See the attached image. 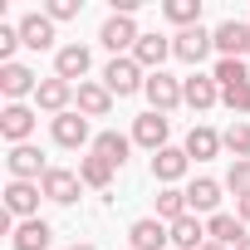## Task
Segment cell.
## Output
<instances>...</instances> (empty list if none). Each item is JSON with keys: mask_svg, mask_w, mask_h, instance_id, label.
Wrapping results in <instances>:
<instances>
[{"mask_svg": "<svg viewBox=\"0 0 250 250\" xmlns=\"http://www.w3.org/2000/svg\"><path fill=\"white\" fill-rule=\"evenodd\" d=\"M138 40H143V30H138V20H133V15H108V20L98 25V44H103L113 59L133 54V49H138Z\"/></svg>", "mask_w": 250, "mask_h": 250, "instance_id": "7a4b0ae2", "label": "cell"}, {"mask_svg": "<svg viewBox=\"0 0 250 250\" xmlns=\"http://www.w3.org/2000/svg\"><path fill=\"white\" fill-rule=\"evenodd\" d=\"M128 152H133V133H118V128L93 133V157H103L108 167H123V162H128Z\"/></svg>", "mask_w": 250, "mask_h": 250, "instance_id": "7402d4cb", "label": "cell"}, {"mask_svg": "<svg viewBox=\"0 0 250 250\" xmlns=\"http://www.w3.org/2000/svg\"><path fill=\"white\" fill-rule=\"evenodd\" d=\"M187 172H191V157H187V147H162V152H152V182H162V187H177Z\"/></svg>", "mask_w": 250, "mask_h": 250, "instance_id": "ac0fdd59", "label": "cell"}, {"mask_svg": "<svg viewBox=\"0 0 250 250\" xmlns=\"http://www.w3.org/2000/svg\"><path fill=\"white\" fill-rule=\"evenodd\" d=\"M40 196H44L40 182H5V211L15 221H35L40 216Z\"/></svg>", "mask_w": 250, "mask_h": 250, "instance_id": "5bb4252c", "label": "cell"}, {"mask_svg": "<svg viewBox=\"0 0 250 250\" xmlns=\"http://www.w3.org/2000/svg\"><path fill=\"white\" fill-rule=\"evenodd\" d=\"M187 157L191 162H211V157H221L226 152V143H221V133L216 128H206V123H191V133H187Z\"/></svg>", "mask_w": 250, "mask_h": 250, "instance_id": "603a6c76", "label": "cell"}, {"mask_svg": "<svg viewBox=\"0 0 250 250\" xmlns=\"http://www.w3.org/2000/svg\"><path fill=\"white\" fill-rule=\"evenodd\" d=\"M167 138H172V118H167V113H152V108H147V113L133 118V147L162 152V147H172Z\"/></svg>", "mask_w": 250, "mask_h": 250, "instance_id": "277c9868", "label": "cell"}, {"mask_svg": "<svg viewBox=\"0 0 250 250\" xmlns=\"http://www.w3.org/2000/svg\"><path fill=\"white\" fill-rule=\"evenodd\" d=\"M74 108H79L83 118H108V113H113V93H108L103 83L83 79V83H79V93H74Z\"/></svg>", "mask_w": 250, "mask_h": 250, "instance_id": "cb8c5ba5", "label": "cell"}, {"mask_svg": "<svg viewBox=\"0 0 250 250\" xmlns=\"http://www.w3.org/2000/svg\"><path fill=\"white\" fill-rule=\"evenodd\" d=\"M133 59H138L143 69L162 74V64L172 59V40H167V35H143V40H138V49H133Z\"/></svg>", "mask_w": 250, "mask_h": 250, "instance_id": "d4e9b609", "label": "cell"}, {"mask_svg": "<svg viewBox=\"0 0 250 250\" xmlns=\"http://www.w3.org/2000/svg\"><path fill=\"white\" fill-rule=\"evenodd\" d=\"M40 187H44V201H54V206H79V196H83V177L74 167H49Z\"/></svg>", "mask_w": 250, "mask_h": 250, "instance_id": "52a82bcc", "label": "cell"}, {"mask_svg": "<svg viewBox=\"0 0 250 250\" xmlns=\"http://www.w3.org/2000/svg\"><path fill=\"white\" fill-rule=\"evenodd\" d=\"M182 103H187L191 113H206V108L221 103V83H216L211 74H187V79H182Z\"/></svg>", "mask_w": 250, "mask_h": 250, "instance_id": "2e32d148", "label": "cell"}, {"mask_svg": "<svg viewBox=\"0 0 250 250\" xmlns=\"http://www.w3.org/2000/svg\"><path fill=\"white\" fill-rule=\"evenodd\" d=\"M113 98H133V93H143L147 88V74H143V64L133 59V54H123V59H108L103 64V79H98Z\"/></svg>", "mask_w": 250, "mask_h": 250, "instance_id": "6da1fadb", "label": "cell"}, {"mask_svg": "<svg viewBox=\"0 0 250 250\" xmlns=\"http://www.w3.org/2000/svg\"><path fill=\"white\" fill-rule=\"evenodd\" d=\"M235 250H250V235H245V240H240V245H235Z\"/></svg>", "mask_w": 250, "mask_h": 250, "instance_id": "f35d334b", "label": "cell"}, {"mask_svg": "<svg viewBox=\"0 0 250 250\" xmlns=\"http://www.w3.org/2000/svg\"><path fill=\"white\" fill-rule=\"evenodd\" d=\"M74 93H79V83H69V79L49 74V79H40V88H35V108H40V113H49V118H59V113H69V108H74Z\"/></svg>", "mask_w": 250, "mask_h": 250, "instance_id": "8992f818", "label": "cell"}, {"mask_svg": "<svg viewBox=\"0 0 250 250\" xmlns=\"http://www.w3.org/2000/svg\"><path fill=\"white\" fill-rule=\"evenodd\" d=\"M69 250H98V245H88V240H74V245H69Z\"/></svg>", "mask_w": 250, "mask_h": 250, "instance_id": "8d00e7d4", "label": "cell"}, {"mask_svg": "<svg viewBox=\"0 0 250 250\" xmlns=\"http://www.w3.org/2000/svg\"><path fill=\"white\" fill-rule=\"evenodd\" d=\"M211 40H216V54H221V59H245V54H250V20L226 15V20L211 30Z\"/></svg>", "mask_w": 250, "mask_h": 250, "instance_id": "5b68a950", "label": "cell"}, {"mask_svg": "<svg viewBox=\"0 0 250 250\" xmlns=\"http://www.w3.org/2000/svg\"><path fill=\"white\" fill-rule=\"evenodd\" d=\"M93 69V54H88V44H59V54H54V74L59 79H69V83H83V74Z\"/></svg>", "mask_w": 250, "mask_h": 250, "instance_id": "d6986e66", "label": "cell"}, {"mask_svg": "<svg viewBox=\"0 0 250 250\" xmlns=\"http://www.w3.org/2000/svg\"><path fill=\"white\" fill-rule=\"evenodd\" d=\"M113 172H118V167H108V162L93 157V152L79 157V177H83V187H93V191H103V196H108V187H113Z\"/></svg>", "mask_w": 250, "mask_h": 250, "instance_id": "4316f807", "label": "cell"}, {"mask_svg": "<svg viewBox=\"0 0 250 250\" xmlns=\"http://www.w3.org/2000/svg\"><path fill=\"white\" fill-rule=\"evenodd\" d=\"M162 20L177 25V35H182V30H196V25H201V0H167V5H162Z\"/></svg>", "mask_w": 250, "mask_h": 250, "instance_id": "484cf974", "label": "cell"}, {"mask_svg": "<svg viewBox=\"0 0 250 250\" xmlns=\"http://www.w3.org/2000/svg\"><path fill=\"white\" fill-rule=\"evenodd\" d=\"M128 250H172V226L157 216H138L128 226Z\"/></svg>", "mask_w": 250, "mask_h": 250, "instance_id": "30bf717a", "label": "cell"}, {"mask_svg": "<svg viewBox=\"0 0 250 250\" xmlns=\"http://www.w3.org/2000/svg\"><path fill=\"white\" fill-rule=\"evenodd\" d=\"M5 172H10V182H44L49 162H44V152H40L35 143H20V147H10Z\"/></svg>", "mask_w": 250, "mask_h": 250, "instance_id": "9c48e42d", "label": "cell"}, {"mask_svg": "<svg viewBox=\"0 0 250 250\" xmlns=\"http://www.w3.org/2000/svg\"><path fill=\"white\" fill-rule=\"evenodd\" d=\"M147 108L152 113H172V108H182V79H172L167 69L162 74H147Z\"/></svg>", "mask_w": 250, "mask_h": 250, "instance_id": "9a60e30c", "label": "cell"}, {"mask_svg": "<svg viewBox=\"0 0 250 250\" xmlns=\"http://www.w3.org/2000/svg\"><path fill=\"white\" fill-rule=\"evenodd\" d=\"M221 143H226V152H230V162H240V157H250V123H245V118H235L230 128L221 133Z\"/></svg>", "mask_w": 250, "mask_h": 250, "instance_id": "f546056e", "label": "cell"}, {"mask_svg": "<svg viewBox=\"0 0 250 250\" xmlns=\"http://www.w3.org/2000/svg\"><path fill=\"white\" fill-rule=\"evenodd\" d=\"M20 25H0V64H15V49H20Z\"/></svg>", "mask_w": 250, "mask_h": 250, "instance_id": "836d02e7", "label": "cell"}, {"mask_svg": "<svg viewBox=\"0 0 250 250\" xmlns=\"http://www.w3.org/2000/svg\"><path fill=\"white\" fill-rule=\"evenodd\" d=\"M245 235H250V226H245L240 216H230V211H216V216H206V240H216V245L235 250Z\"/></svg>", "mask_w": 250, "mask_h": 250, "instance_id": "ffe728a7", "label": "cell"}, {"mask_svg": "<svg viewBox=\"0 0 250 250\" xmlns=\"http://www.w3.org/2000/svg\"><path fill=\"white\" fill-rule=\"evenodd\" d=\"M226 191L250 196V157H240V162H230V167H226Z\"/></svg>", "mask_w": 250, "mask_h": 250, "instance_id": "1f68e13d", "label": "cell"}, {"mask_svg": "<svg viewBox=\"0 0 250 250\" xmlns=\"http://www.w3.org/2000/svg\"><path fill=\"white\" fill-rule=\"evenodd\" d=\"M201 245H206V221L182 216V221L172 226V250H201Z\"/></svg>", "mask_w": 250, "mask_h": 250, "instance_id": "f1b7e54d", "label": "cell"}, {"mask_svg": "<svg viewBox=\"0 0 250 250\" xmlns=\"http://www.w3.org/2000/svg\"><path fill=\"white\" fill-rule=\"evenodd\" d=\"M49 138H54V147H69V152H79L83 143H93V133H88V118H83L79 108H69V113L49 118Z\"/></svg>", "mask_w": 250, "mask_h": 250, "instance_id": "ba28073f", "label": "cell"}, {"mask_svg": "<svg viewBox=\"0 0 250 250\" xmlns=\"http://www.w3.org/2000/svg\"><path fill=\"white\" fill-rule=\"evenodd\" d=\"M35 88H40V74L30 69V64H0V93H5V103H25V98H35Z\"/></svg>", "mask_w": 250, "mask_h": 250, "instance_id": "8fae6325", "label": "cell"}, {"mask_svg": "<svg viewBox=\"0 0 250 250\" xmlns=\"http://www.w3.org/2000/svg\"><path fill=\"white\" fill-rule=\"evenodd\" d=\"M35 128H40V108H30V103H5L0 108V138H5L10 147L30 143Z\"/></svg>", "mask_w": 250, "mask_h": 250, "instance_id": "3957f363", "label": "cell"}, {"mask_svg": "<svg viewBox=\"0 0 250 250\" xmlns=\"http://www.w3.org/2000/svg\"><path fill=\"white\" fill-rule=\"evenodd\" d=\"M201 250H226V245H216V240H206V245H201Z\"/></svg>", "mask_w": 250, "mask_h": 250, "instance_id": "74e56055", "label": "cell"}, {"mask_svg": "<svg viewBox=\"0 0 250 250\" xmlns=\"http://www.w3.org/2000/svg\"><path fill=\"white\" fill-rule=\"evenodd\" d=\"M216 49V40H211V30H182V35H172V59H182V64H206V54Z\"/></svg>", "mask_w": 250, "mask_h": 250, "instance_id": "4fadbf2b", "label": "cell"}, {"mask_svg": "<svg viewBox=\"0 0 250 250\" xmlns=\"http://www.w3.org/2000/svg\"><path fill=\"white\" fill-rule=\"evenodd\" d=\"M211 79H216L221 88H240V83H250V69H245V59H216Z\"/></svg>", "mask_w": 250, "mask_h": 250, "instance_id": "4dcf8cb0", "label": "cell"}, {"mask_svg": "<svg viewBox=\"0 0 250 250\" xmlns=\"http://www.w3.org/2000/svg\"><path fill=\"white\" fill-rule=\"evenodd\" d=\"M235 216H240V221L250 226V196H235Z\"/></svg>", "mask_w": 250, "mask_h": 250, "instance_id": "d590c367", "label": "cell"}, {"mask_svg": "<svg viewBox=\"0 0 250 250\" xmlns=\"http://www.w3.org/2000/svg\"><path fill=\"white\" fill-rule=\"evenodd\" d=\"M49 240H54V226L44 216L15 221V230H10V250H49Z\"/></svg>", "mask_w": 250, "mask_h": 250, "instance_id": "44dd1931", "label": "cell"}, {"mask_svg": "<svg viewBox=\"0 0 250 250\" xmlns=\"http://www.w3.org/2000/svg\"><path fill=\"white\" fill-rule=\"evenodd\" d=\"M44 15H49L54 25H59V20H79V15H83V0H49Z\"/></svg>", "mask_w": 250, "mask_h": 250, "instance_id": "e575fe53", "label": "cell"}, {"mask_svg": "<svg viewBox=\"0 0 250 250\" xmlns=\"http://www.w3.org/2000/svg\"><path fill=\"white\" fill-rule=\"evenodd\" d=\"M221 191H226V182H216V177H191V182H187V206H191V216H216V211H221Z\"/></svg>", "mask_w": 250, "mask_h": 250, "instance_id": "e0dca14e", "label": "cell"}, {"mask_svg": "<svg viewBox=\"0 0 250 250\" xmlns=\"http://www.w3.org/2000/svg\"><path fill=\"white\" fill-rule=\"evenodd\" d=\"M221 103H226L235 118H245V113H250V83H240V88H221Z\"/></svg>", "mask_w": 250, "mask_h": 250, "instance_id": "d6a6232c", "label": "cell"}, {"mask_svg": "<svg viewBox=\"0 0 250 250\" xmlns=\"http://www.w3.org/2000/svg\"><path fill=\"white\" fill-rule=\"evenodd\" d=\"M182 216H191V206H187V191H182V187H162V191H157V221L177 226Z\"/></svg>", "mask_w": 250, "mask_h": 250, "instance_id": "83f0119b", "label": "cell"}, {"mask_svg": "<svg viewBox=\"0 0 250 250\" xmlns=\"http://www.w3.org/2000/svg\"><path fill=\"white\" fill-rule=\"evenodd\" d=\"M20 40H25V49H35V54H44V49H54L59 54V35H54V20L44 15V10H30V15H20Z\"/></svg>", "mask_w": 250, "mask_h": 250, "instance_id": "7c38bea8", "label": "cell"}]
</instances>
